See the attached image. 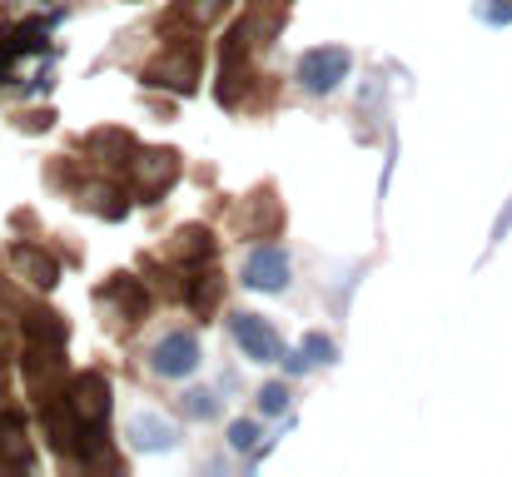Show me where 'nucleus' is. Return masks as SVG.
I'll return each instance as SVG.
<instances>
[{
  "label": "nucleus",
  "instance_id": "f257e3e1",
  "mask_svg": "<svg viewBox=\"0 0 512 477\" xmlns=\"http://www.w3.org/2000/svg\"><path fill=\"white\" fill-rule=\"evenodd\" d=\"M348 65H353V55L343 45H319L299 60V85L309 95H329V90H339V80H348Z\"/></svg>",
  "mask_w": 512,
  "mask_h": 477
},
{
  "label": "nucleus",
  "instance_id": "f03ea898",
  "mask_svg": "<svg viewBox=\"0 0 512 477\" xmlns=\"http://www.w3.org/2000/svg\"><path fill=\"white\" fill-rule=\"evenodd\" d=\"M244 284L259 289V294H279L289 284V254L274 249V244H259L249 259H244Z\"/></svg>",
  "mask_w": 512,
  "mask_h": 477
},
{
  "label": "nucleus",
  "instance_id": "7ed1b4c3",
  "mask_svg": "<svg viewBox=\"0 0 512 477\" xmlns=\"http://www.w3.org/2000/svg\"><path fill=\"white\" fill-rule=\"evenodd\" d=\"M234 343L244 348V358L254 363H274L279 358V333L264 314H239L234 318Z\"/></svg>",
  "mask_w": 512,
  "mask_h": 477
},
{
  "label": "nucleus",
  "instance_id": "20e7f679",
  "mask_svg": "<svg viewBox=\"0 0 512 477\" xmlns=\"http://www.w3.org/2000/svg\"><path fill=\"white\" fill-rule=\"evenodd\" d=\"M150 363H155V373H165V378L194 373V368H199V338H194V333H170V338H160Z\"/></svg>",
  "mask_w": 512,
  "mask_h": 477
},
{
  "label": "nucleus",
  "instance_id": "39448f33",
  "mask_svg": "<svg viewBox=\"0 0 512 477\" xmlns=\"http://www.w3.org/2000/svg\"><path fill=\"white\" fill-rule=\"evenodd\" d=\"M125 433H130V443H135L140 453H155V448H174V428H170V423H160L155 413H135V418L125 423Z\"/></svg>",
  "mask_w": 512,
  "mask_h": 477
},
{
  "label": "nucleus",
  "instance_id": "423d86ee",
  "mask_svg": "<svg viewBox=\"0 0 512 477\" xmlns=\"http://www.w3.org/2000/svg\"><path fill=\"white\" fill-rule=\"evenodd\" d=\"M105 408H110V403H105V383H100V378H85V383L75 388V413L95 423V418H105Z\"/></svg>",
  "mask_w": 512,
  "mask_h": 477
},
{
  "label": "nucleus",
  "instance_id": "0eeeda50",
  "mask_svg": "<svg viewBox=\"0 0 512 477\" xmlns=\"http://www.w3.org/2000/svg\"><path fill=\"white\" fill-rule=\"evenodd\" d=\"M15 269H25V274H30V284H45V289L55 284V264H50V259H40L35 249H15Z\"/></svg>",
  "mask_w": 512,
  "mask_h": 477
},
{
  "label": "nucleus",
  "instance_id": "6e6552de",
  "mask_svg": "<svg viewBox=\"0 0 512 477\" xmlns=\"http://www.w3.org/2000/svg\"><path fill=\"white\" fill-rule=\"evenodd\" d=\"M184 413H194V418H214V413H219V398L194 388V393H184Z\"/></svg>",
  "mask_w": 512,
  "mask_h": 477
},
{
  "label": "nucleus",
  "instance_id": "1a4fd4ad",
  "mask_svg": "<svg viewBox=\"0 0 512 477\" xmlns=\"http://www.w3.org/2000/svg\"><path fill=\"white\" fill-rule=\"evenodd\" d=\"M259 408H264V413H284V408H289V388H284V383H269V388L259 393Z\"/></svg>",
  "mask_w": 512,
  "mask_h": 477
},
{
  "label": "nucleus",
  "instance_id": "9d476101",
  "mask_svg": "<svg viewBox=\"0 0 512 477\" xmlns=\"http://www.w3.org/2000/svg\"><path fill=\"white\" fill-rule=\"evenodd\" d=\"M478 15H483L488 25H508L512 20V0H483V5H478Z\"/></svg>",
  "mask_w": 512,
  "mask_h": 477
},
{
  "label": "nucleus",
  "instance_id": "9b49d317",
  "mask_svg": "<svg viewBox=\"0 0 512 477\" xmlns=\"http://www.w3.org/2000/svg\"><path fill=\"white\" fill-rule=\"evenodd\" d=\"M254 443H259V428H254V423H234V428H229V448L244 453V448H254Z\"/></svg>",
  "mask_w": 512,
  "mask_h": 477
},
{
  "label": "nucleus",
  "instance_id": "f8f14e48",
  "mask_svg": "<svg viewBox=\"0 0 512 477\" xmlns=\"http://www.w3.org/2000/svg\"><path fill=\"white\" fill-rule=\"evenodd\" d=\"M219 10H224V0H189V5H184V15H189V20H204V25H209Z\"/></svg>",
  "mask_w": 512,
  "mask_h": 477
},
{
  "label": "nucleus",
  "instance_id": "ddd939ff",
  "mask_svg": "<svg viewBox=\"0 0 512 477\" xmlns=\"http://www.w3.org/2000/svg\"><path fill=\"white\" fill-rule=\"evenodd\" d=\"M304 353H309V363H329V358H334V343H329V338H319V333H314V338H309V343H304Z\"/></svg>",
  "mask_w": 512,
  "mask_h": 477
}]
</instances>
